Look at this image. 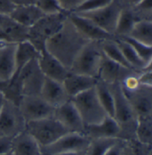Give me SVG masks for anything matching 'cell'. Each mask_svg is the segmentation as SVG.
<instances>
[{
	"mask_svg": "<svg viewBox=\"0 0 152 155\" xmlns=\"http://www.w3.org/2000/svg\"><path fill=\"white\" fill-rule=\"evenodd\" d=\"M13 137L0 136V154H11Z\"/></svg>",
	"mask_w": 152,
	"mask_h": 155,
	"instance_id": "f35d334b",
	"label": "cell"
},
{
	"mask_svg": "<svg viewBox=\"0 0 152 155\" xmlns=\"http://www.w3.org/2000/svg\"><path fill=\"white\" fill-rule=\"evenodd\" d=\"M37 62L45 77L61 83L70 73V70L56 57L51 54L46 48L40 52Z\"/></svg>",
	"mask_w": 152,
	"mask_h": 155,
	"instance_id": "9a60e30c",
	"label": "cell"
},
{
	"mask_svg": "<svg viewBox=\"0 0 152 155\" xmlns=\"http://www.w3.org/2000/svg\"><path fill=\"white\" fill-rule=\"evenodd\" d=\"M69 132L83 133L85 131V124L77 110L69 100L65 104L54 108L53 115Z\"/></svg>",
	"mask_w": 152,
	"mask_h": 155,
	"instance_id": "5bb4252c",
	"label": "cell"
},
{
	"mask_svg": "<svg viewBox=\"0 0 152 155\" xmlns=\"http://www.w3.org/2000/svg\"><path fill=\"white\" fill-rule=\"evenodd\" d=\"M70 100L79 112L85 126L96 124L107 116L99 102L94 87L77 94Z\"/></svg>",
	"mask_w": 152,
	"mask_h": 155,
	"instance_id": "8992f818",
	"label": "cell"
},
{
	"mask_svg": "<svg viewBox=\"0 0 152 155\" xmlns=\"http://www.w3.org/2000/svg\"><path fill=\"white\" fill-rule=\"evenodd\" d=\"M9 15L22 26L31 28L40 18L45 15V14L36 5L31 4L17 5L9 14Z\"/></svg>",
	"mask_w": 152,
	"mask_h": 155,
	"instance_id": "7402d4cb",
	"label": "cell"
},
{
	"mask_svg": "<svg viewBox=\"0 0 152 155\" xmlns=\"http://www.w3.org/2000/svg\"><path fill=\"white\" fill-rule=\"evenodd\" d=\"M120 5H121L123 8L125 7H133L136 4H138L141 0H116Z\"/></svg>",
	"mask_w": 152,
	"mask_h": 155,
	"instance_id": "b9f144b4",
	"label": "cell"
},
{
	"mask_svg": "<svg viewBox=\"0 0 152 155\" xmlns=\"http://www.w3.org/2000/svg\"><path fill=\"white\" fill-rule=\"evenodd\" d=\"M0 94L5 100L19 106L23 97V93L21 83L18 76L14 75L8 80L0 82Z\"/></svg>",
	"mask_w": 152,
	"mask_h": 155,
	"instance_id": "d4e9b609",
	"label": "cell"
},
{
	"mask_svg": "<svg viewBox=\"0 0 152 155\" xmlns=\"http://www.w3.org/2000/svg\"><path fill=\"white\" fill-rule=\"evenodd\" d=\"M114 97L113 118L120 128L119 139L131 140L135 138L137 116L129 101L122 90L119 83L108 85Z\"/></svg>",
	"mask_w": 152,
	"mask_h": 155,
	"instance_id": "7a4b0ae2",
	"label": "cell"
},
{
	"mask_svg": "<svg viewBox=\"0 0 152 155\" xmlns=\"http://www.w3.org/2000/svg\"><path fill=\"white\" fill-rule=\"evenodd\" d=\"M122 8L123 7L116 0H113L108 5L98 10L82 13L78 15L91 20L92 21H93L103 31L111 35H114Z\"/></svg>",
	"mask_w": 152,
	"mask_h": 155,
	"instance_id": "9c48e42d",
	"label": "cell"
},
{
	"mask_svg": "<svg viewBox=\"0 0 152 155\" xmlns=\"http://www.w3.org/2000/svg\"><path fill=\"white\" fill-rule=\"evenodd\" d=\"M138 21V19L134 15L132 8L125 7L122 8L118 17L114 36L116 38L126 37L130 34L134 24Z\"/></svg>",
	"mask_w": 152,
	"mask_h": 155,
	"instance_id": "484cf974",
	"label": "cell"
},
{
	"mask_svg": "<svg viewBox=\"0 0 152 155\" xmlns=\"http://www.w3.org/2000/svg\"><path fill=\"white\" fill-rule=\"evenodd\" d=\"M5 44H7V43H5V42H3V41H0V47H3V46H5Z\"/></svg>",
	"mask_w": 152,
	"mask_h": 155,
	"instance_id": "bcb514c9",
	"label": "cell"
},
{
	"mask_svg": "<svg viewBox=\"0 0 152 155\" xmlns=\"http://www.w3.org/2000/svg\"><path fill=\"white\" fill-rule=\"evenodd\" d=\"M3 103H4V98H3V96L1 95V94H0V111H1L2 106H3Z\"/></svg>",
	"mask_w": 152,
	"mask_h": 155,
	"instance_id": "f6af8a7d",
	"label": "cell"
},
{
	"mask_svg": "<svg viewBox=\"0 0 152 155\" xmlns=\"http://www.w3.org/2000/svg\"><path fill=\"white\" fill-rule=\"evenodd\" d=\"M62 9L67 13H73L86 0H58Z\"/></svg>",
	"mask_w": 152,
	"mask_h": 155,
	"instance_id": "74e56055",
	"label": "cell"
},
{
	"mask_svg": "<svg viewBox=\"0 0 152 155\" xmlns=\"http://www.w3.org/2000/svg\"><path fill=\"white\" fill-rule=\"evenodd\" d=\"M88 42L67 18L60 31L46 42V49L70 70L77 54Z\"/></svg>",
	"mask_w": 152,
	"mask_h": 155,
	"instance_id": "6da1fadb",
	"label": "cell"
},
{
	"mask_svg": "<svg viewBox=\"0 0 152 155\" xmlns=\"http://www.w3.org/2000/svg\"><path fill=\"white\" fill-rule=\"evenodd\" d=\"M25 130L37 142L40 147L47 146L69 133L53 116L26 122Z\"/></svg>",
	"mask_w": 152,
	"mask_h": 155,
	"instance_id": "5b68a950",
	"label": "cell"
},
{
	"mask_svg": "<svg viewBox=\"0 0 152 155\" xmlns=\"http://www.w3.org/2000/svg\"><path fill=\"white\" fill-rule=\"evenodd\" d=\"M15 75L21 80L23 95L40 94L46 77L39 68L37 59L28 62Z\"/></svg>",
	"mask_w": 152,
	"mask_h": 155,
	"instance_id": "30bf717a",
	"label": "cell"
},
{
	"mask_svg": "<svg viewBox=\"0 0 152 155\" xmlns=\"http://www.w3.org/2000/svg\"><path fill=\"white\" fill-rule=\"evenodd\" d=\"M84 134L90 139L93 138H119L120 128L113 117L107 115L96 124L85 126Z\"/></svg>",
	"mask_w": 152,
	"mask_h": 155,
	"instance_id": "e0dca14e",
	"label": "cell"
},
{
	"mask_svg": "<svg viewBox=\"0 0 152 155\" xmlns=\"http://www.w3.org/2000/svg\"><path fill=\"white\" fill-rule=\"evenodd\" d=\"M0 155H11V154H0Z\"/></svg>",
	"mask_w": 152,
	"mask_h": 155,
	"instance_id": "7dc6e473",
	"label": "cell"
},
{
	"mask_svg": "<svg viewBox=\"0 0 152 155\" xmlns=\"http://www.w3.org/2000/svg\"><path fill=\"white\" fill-rule=\"evenodd\" d=\"M40 95L46 103H48L53 108L59 107L70 100V97L66 92L63 84L48 78H45Z\"/></svg>",
	"mask_w": 152,
	"mask_h": 155,
	"instance_id": "ac0fdd59",
	"label": "cell"
},
{
	"mask_svg": "<svg viewBox=\"0 0 152 155\" xmlns=\"http://www.w3.org/2000/svg\"><path fill=\"white\" fill-rule=\"evenodd\" d=\"M42 155H43V154H42Z\"/></svg>",
	"mask_w": 152,
	"mask_h": 155,
	"instance_id": "c3c4849f",
	"label": "cell"
},
{
	"mask_svg": "<svg viewBox=\"0 0 152 155\" xmlns=\"http://www.w3.org/2000/svg\"><path fill=\"white\" fill-rule=\"evenodd\" d=\"M26 121L18 105L5 100L0 111V136L14 137L25 130Z\"/></svg>",
	"mask_w": 152,
	"mask_h": 155,
	"instance_id": "ba28073f",
	"label": "cell"
},
{
	"mask_svg": "<svg viewBox=\"0 0 152 155\" xmlns=\"http://www.w3.org/2000/svg\"><path fill=\"white\" fill-rule=\"evenodd\" d=\"M0 31L5 34L9 43L18 44L28 40L29 28L15 21L9 15H5L0 22Z\"/></svg>",
	"mask_w": 152,
	"mask_h": 155,
	"instance_id": "44dd1931",
	"label": "cell"
},
{
	"mask_svg": "<svg viewBox=\"0 0 152 155\" xmlns=\"http://www.w3.org/2000/svg\"><path fill=\"white\" fill-rule=\"evenodd\" d=\"M124 143L125 140L118 139V141L114 143L104 155H123V150H124Z\"/></svg>",
	"mask_w": 152,
	"mask_h": 155,
	"instance_id": "ab89813d",
	"label": "cell"
},
{
	"mask_svg": "<svg viewBox=\"0 0 152 155\" xmlns=\"http://www.w3.org/2000/svg\"><path fill=\"white\" fill-rule=\"evenodd\" d=\"M131 8L138 21H152V0H141Z\"/></svg>",
	"mask_w": 152,
	"mask_h": 155,
	"instance_id": "836d02e7",
	"label": "cell"
},
{
	"mask_svg": "<svg viewBox=\"0 0 152 155\" xmlns=\"http://www.w3.org/2000/svg\"><path fill=\"white\" fill-rule=\"evenodd\" d=\"M15 6L34 4V0H9Z\"/></svg>",
	"mask_w": 152,
	"mask_h": 155,
	"instance_id": "7bdbcfd3",
	"label": "cell"
},
{
	"mask_svg": "<svg viewBox=\"0 0 152 155\" xmlns=\"http://www.w3.org/2000/svg\"><path fill=\"white\" fill-rule=\"evenodd\" d=\"M15 7L9 0H0V14L9 15Z\"/></svg>",
	"mask_w": 152,
	"mask_h": 155,
	"instance_id": "60d3db41",
	"label": "cell"
},
{
	"mask_svg": "<svg viewBox=\"0 0 152 155\" xmlns=\"http://www.w3.org/2000/svg\"><path fill=\"white\" fill-rule=\"evenodd\" d=\"M101 47H102V51L103 54L106 57H108V59L120 64L125 68L132 69L129 66L128 62H126L125 58L124 57V54L122 53L121 49L119 48L118 43L116 42V38L101 41Z\"/></svg>",
	"mask_w": 152,
	"mask_h": 155,
	"instance_id": "f546056e",
	"label": "cell"
},
{
	"mask_svg": "<svg viewBox=\"0 0 152 155\" xmlns=\"http://www.w3.org/2000/svg\"><path fill=\"white\" fill-rule=\"evenodd\" d=\"M39 54L40 52L28 40L16 44L15 52V74L20 71L21 69H22L28 62L37 59Z\"/></svg>",
	"mask_w": 152,
	"mask_h": 155,
	"instance_id": "cb8c5ba5",
	"label": "cell"
},
{
	"mask_svg": "<svg viewBox=\"0 0 152 155\" xmlns=\"http://www.w3.org/2000/svg\"><path fill=\"white\" fill-rule=\"evenodd\" d=\"M116 42L118 43L119 48L121 49L122 53L124 54V57L125 58L126 62H128L129 66L136 71L138 72H141V71H143L146 67H148L149 65H150L151 63H146L144 62L138 54L133 49V47H131L127 42H125V40H123L122 38H116Z\"/></svg>",
	"mask_w": 152,
	"mask_h": 155,
	"instance_id": "4316f807",
	"label": "cell"
},
{
	"mask_svg": "<svg viewBox=\"0 0 152 155\" xmlns=\"http://www.w3.org/2000/svg\"><path fill=\"white\" fill-rule=\"evenodd\" d=\"M119 38H122L123 40L127 42L146 63H152V46L145 45L130 37H122Z\"/></svg>",
	"mask_w": 152,
	"mask_h": 155,
	"instance_id": "d6a6232c",
	"label": "cell"
},
{
	"mask_svg": "<svg viewBox=\"0 0 152 155\" xmlns=\"http://www.w3.org/2000/svg\"><path fill=\"white\" fill-rule=\"evenodd\" d=\"M69 13L63 12L55 15H45L34 25L29 28L28 41L39 52L46 48V42L60 31Z\"/></svg>",
	"mask_w": 152,
	"mask_h": 155,
	"instance_id": "3957f363",
	"label": "cell"
},
{
	"mask_svg": "<svg viewBox=\"0 0 152 155\" xmlns=\"http://www.w3.org/2000/svg\"><path fill=\"white\" fill-rule=\"evenodd\" d=\"M124 94L137 118L152 116V87L140 85L135 90Z\"/></svg>",
	"mask_w": 152,
	"mask_h": 155,
	"instance_id": "4fadbf2b",
	"label": "cell"
},
{
	"mask_svg": "<svg viewBox=\"0 0 152 155\" xmlns=\"http://www.w3.org/2000/svg\"><path fill=\"white\" fill-rule=\"evenodd\" d=\"M98 78L70 72L62 82L66 92L70 99L79 94L86 92L95 87Z\"/></svg>",
	"mask_w": 152,
	"mask_h": 155,
	"instance_id": "d6986e66",
	"label": "cell"
},
{
	"mask_svg": "<svg viewBox=\"0 0 152 155\" xmlns=\"http://www.w3.org/2000/svg\"><path fill=\"white\" fill-rule=\"evenodd\" d=\"M19 108L26 122L53 116L54 111V108L46 103L40 94L23 95Z\"/></svg>",
	"mask_w": 152,
	"mask_h": 155,
	"instance_id": "8fae6325",
	"label": "cell"
},
{
	"mask_svg": "<svg viewBox=\"0 0 152 155\" xmlns=\"http://www.w3.org/2000/svg\"><path fill=\"white\" fill-rule=\"evenodd\" d=\"M113 0H86L83 2L73 13L76 14H82V13H87L98 10L107 5H108Z\"/></svg>",
	"mask_w": 152,
	"mask_h": 155,
	"instance_id": "d590c367",
	"label": "cell"
},
{
	"mask_svg": "<svg viewBox=\"0 0 152 155\" xmlns=\"http://www.w3.org/2000/svg\"><path fill=\"white\" fill-rule=\"evenodd\" d=\"M135 139L145 144H151L152 116L137 118Z\"/></svg>",
	"mask_w": 152,
	"mask_h": 155,
	"instance_id": "4dcf8cb0",
	"label": "cell"
},
{
	"mask_svg": "<svg viewBox=\"0 0 152 155\" xmlns=\"http://www.w3.org/2000/svg\"><path fill=\"white\" fill-rule=\"evenodd\" d=\"M15 47L16 44L7 43L0 47V82L8 80L15 72Z\"/></svg>",
	"mask_w": 152,
	"mask_h": 155,
	"instance_id": "603a6c76",
	"label": "cell"
},
{
	"mask_svg": "<svg viewBox=\"0 0 152 155\" xmlns=\"http://www.w3.org/2000/svg\"><path fill=\"white\" fill-rule=\"evenodd\" d=\"M53 155H85V152H78V153H59Z\"/></svg>",
	"mask_w": 152,
	"mask_h": 155,
	"instance_id": "ee69618b",
	"label": "cell"
},
{
	"mask_svg": "<svg viewBox=\"0 0 152 155\" xmlns=\"http://www.w3.org/2000/svg\"><path fill=\"white\" fill-rule=\"evenodd\" d=\"M68 18L78 32L89 41H103L116 38L114 35H111L103 31L93 21H92L91 20L78 14L70 13L68 15Z\"/></svg>",
	"mask_w": 152,
	"mask_h": 155,
	"instance_id": "7c38bea8",
	"label": "cell"
},
{
	"mask_svg": "<svg viewBox=\"0 0 152 155\" xmlns=\"http://www.w3.org/2000/svg\"><path fill=\"white\" fill-rule=\"evenodd\" d=\"M102 57L101 41H89L75 58L70 71L98 78Z\"/></svg>",
	"mask_w": 152,
	"mask_h": 155,
	"instance_id": "277c9868",
	"label": "cell"
},
{
	"mask_svg": "<svg viewBox=\"0 0 152 155\" xmlns=\"http://www.w3.org/2000/svg\"><path fill=\"white\" fill-rule=\"evenodd\" d=\"M34 5L45 15H55L65 12L58 0H34Z\"/></svg>",
	"mask_w": 152,
	"mask_h": 155,
	"instance_id": "e575fe53",
	"label": "cell"
},
{
	"mask_svg": "<svg viewBox=\"0 0 152 155\" xmlns=\"http://www.w3.org/2000/svg\"><path fill=\"white\" fill-rule=\"evenodd\" d=\"M119 138H93L91 139L85 155H104L107 151Z\"/></svg>",
	"mask_w": 152,
	"mask_h": 155,
	"instance_id": "1f68e13d",
	"label": "cell"
},
{
	"mask_svg": "<svg viewBox=\"0 0 152 155\" xmlns=\"http://www.w3.org/2000/svg\"><path fill=\"white\" fill-rule=\"evenodd\" d=\"M126 37H130L145 45L152 46V21H138Z\"/></svg>",
	"mask_w": 152,
	"mask_h": 155,
	"instance_id": "f1b7e54d",
	"label": "cell"
},
{
	"mask_svg": "<svg viewBox=\"0 0 152 155\" xmlns=\"http://www.w3.org/2000/svg\"><path fill=\"white\" fill-rule=\"evenodd\" d=\"M94 88H95L97 97L99 99V102L102 104V108L104 109L107 115L113 117L114 97H113V94H112V92H111L108 85L102 82V80L98 79Z\"/></svg>",
	"mask_w": 152,
	"mask_h": 155,
	"instance_id": "83f0119b",
	"label": "cell"
},
{
	"mask_svg": "<svg viewBox=\"0 0 152 155\" xmlns=\"http://www.w3.org/2000/svg\"><path fill=\"white\" fill-rule=\"evenodd\" d=\"M11 155H42V151L37 142L23 130L12 139Z\"/></svg>",
	"mask_w": 152,
	"mask_h": 155,
	"instance_id": "ffe728a7",
	"label": "cell"
},
{
	"mask_svg": "<svg viewBox=\"0 0 152 155\" xmlns=\"http://www.w3.org/2000/svg\"><path fill=\"white\" fill-rule=\"evenodd\" d=\"M91 139L83 133L69 132L51 144L41 147L43 155L85 152Z\"/></svg>",
	"mask_w": 152,
	"mask_h": 155,
	"instance_id": "52a82bcc",
	"label": "cell"
},
{
	"mask_svg": "<svg viewBox=\"0 0 152 155\" xmlns=\"http://www.w3.org/2000/svg\"><path fill=\"white\" fill-rule=\"evenodd\" d=\"M133 71H136L125 68L117 62L111 61L103 54L102 61L99 70L98 79L102 80L108 85L120 83L124 78H125Z\"/></svg>",
	"mask_w": 152,
	"mask_h": 155,
	"instance_id": "2e32d148",
	"label": "cell"
},
{
	"mask_svg": "<svg viewBox=\"0 0 152 155\" xmlns=\"http://www.w3.org/2000/svg\"><path fill=\"white\" fill-rule=\"evenodd\" d=\"M139 82L141 85H144V86H150L152 87V68L151 64L149 65L148 67H146L143 71H141L139 75Z\"/></svg>",
	"mask_w": 152,
	"mask_h": 155,
	"instance_id": "8d00e7d4",
	"label": "cell"
}]
</instances>
